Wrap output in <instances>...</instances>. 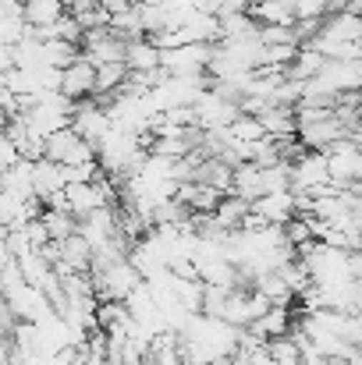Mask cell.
Wrapping results in <instances>:
<instances>
[{
  "label": "cell",
  "instance_id": "cell-7",
  "mask_svg": "<svg viewBox=\"0 0 362 365\" xmlns=\"http://www.w3.org/2000/svg\"><path fill=\"white\" fill-rule=\"evenodd\" d=\"M71 128H75L82 138H89L93 145H100V142L114 131V121H111V110H107L104 103H96V96H89V100L79 103V114H75Z\"/></svg>",
  "mask_w": 362,
  "mask_h": 365
},
{
  "label": "cell",
  "instance_id": "cell-4",
  "mask_svg": "<svg viewBox=\"0 0 362 365\" xmlns=\"http://www.w3.org/2000/svg\"><path fill=\"white\" fill-rule=\"evenodd\" d=\"M327 163H331V181L341 188H356L362 181V145L356 138H341L338 145L327 149Z\"/></svg>",
  "mask_w": 362,
  "mask_h": 365
},
{
  "label": "cell",
  "instance_id": "cell-16",
  "mask_svg": "<svg viewBox=\"0 0 362 365\" xmlns=\"http://www.w3.org/2000/svg\"><path fill=\"white\" fill-rule=\"evenodd\" d=\"M256 287H259L273 305H284V309H288V305H291V298H295V291L288 287V280H284L281 273H266V277H259V280H256Z\"/></svg>",
  "mask_w": 362,
  "mask_h": 365
},
{
  "label": "cell",
  "instance_id": "cell-3",
  "mask_svg": "<svg viewBox=\"0 0 362 365\" xmlns=\"http://www.w3.org/2000/svg\"><path fill=\"white\" fill-rule=\"evenodd\" d=\"M46 160H54L61 167H82V163H96L100 156L89 138H82L75 128H64L54 138H46Z\"/></svg>",
  "mask_w": 362,
  "mask_h": 365
},
{
  "label": "cell",
  "instance_id": "cell-17",
  "mask_svg": "<svg viewBox=\"0 0 362 365\" xmlns=\"http://www.w3.org/2000/svg\"><path fill=\"white\" fill-rule=\"evenodd\" d=\"M29 36L25 18H0V46H21Z\"/></svg>",
  "mask_w": 362,
  "mask_h": 365
},
{
  "label": "cell",
  "instance_id": "cell-10",
  "mask_svg": "<svg viewBox=\"0 0 362 365\" xmlns=\"http://www.w3.org/2000/svg\"><path fill=\"white\" fill-rule=\"evenodd\" d=\"M71 11H68V0H25V21L29 29L43 32V29H54L57 21H64Z\"/></svg>",
  "mask_w": 362,
  "mask_h": 365
},
{
  "label": "cell",
  "instance_id": "cell-6",
  "mask_svg": "<svg viewBox=\"0 0 362 365\" xmlns=\"http://www.w3.org/2000/svg\"><path fill=\"white\" fill-rule=\"evenodd\" d=\"M252 217L266 227H288L298 217V195L295 192H270L252 202Z\"/></svg>",
  "mask_w": 362,
  "mask_h": 365
},
{
  "label": "cell",
  "instance_id": "cell-5",
  "mask_svg": "<svg viewBox=\"0 0 362 365\" xmlns=\"http://www.w3.org/2000/svg\"><path fill=\"white\" fill-rule=\"evenodd\" d=\"M82 53H86L96 68H104V64H124V57H128V39L118 36L114 29H96V32H86Z\"/></svg>",
  "mask_w": 362,
  "mask_h": 365
},
{
  "label": "cell",
  "instance_id": "cell-18",
  "mask_svg": "<svg viewBox=\"0 0 362 365\" xmlns=\"http://www.w3.org/2000/svg\"><path fill=\"white\" fill-rule=\"evenodd\" d=\"M295 14L298 21H323L334 14V0H295Z\"/></svg>",
  "mask_w": 362,
  "mask_h": 365
},
{
  "label": "cell",
  "instance_id": "cell-8",
  "mask_svg": "<svg viewBox=\"0 0 362 365\" xmlns=\"http://www.w3.org/2000/svg\"><path fill=\"white\" fill-rule=\"evenodd\" d=\"M61 93L68 96V100H75V103H82V100H89L93 93H96V64L82 53L71 68H64V86H61Z\"/></svg>",
  "mask_w": 362,
  "mask_h": 365
},
{
  "label": "cell",
  "instance_id": "cell-1",
  "mask_svg": "<svg viewBox=\"0 0 362 365\" xmlns=\"http://www.w3.org/2000/svg\"><path fill=\"white\" fill-rule=\"evenodd\" d=\"M192 110H196L199 131H228V128L241 118V103L238 100L224 96V93H221V89H213V86L199 96V103H196Z\"/></svg>",
  "mask_w": 362,
  "mask_h": 365
},
{
  "label": "cell",
  "instance_id": "cell-2",
  "mask_svg": "<svg viewBox=\"0 0 362 365\" xmlns=\"http://www.w3.org/2000/svg\"><path fill=\"white\" fill-rule=\"evenodd\" d=\"M331 185V163H327V153H302L295 163H291V192L295 195H316Z\"/></svg>",
  "mask_w": 362,
  "mask_h": 365
},
{
  "label": "cell",
  "instance_id": "cell-12",
  "mask_svg": "<svg viewBox=\"0 0 362 365\" xmlns=\"http://www.w3.org/2000/svg\"><path fill=\"white\" fill-rule=\"evenodd\" d=\"M124 64L131 68V75H149V71L164 68V53L153 46L149 36H146V39H131V43H128V57H124Z\"/></svg>",
  "mask_w": 362,
  "mask_h": 365
},
{
  "label": "cell",
  "instance_id": "cell-9",
  "mask_svg": "<svg viewBox=\"0 0 362 365\" xmlns=\"http://www.w3.org/2000/svg\"><path fill=\"white\" fill-rule=\"evenodd\" d=\"M248 14L266 29V25H281V29H295L298 14H295V0H252Z\"/></svg>",
  "mask_w": 362,
  "mask_h": 365
},
{
  "label": "cell",
  "instance_id": "cell-19",
  "mask_svg": "<svg viewBox=\"0 0 362 365\" xmlns=\"http://www.w3.org/2000/svg\"><path fill=\"white\" fill-rule=\"evenodd\" d=\"M306 365H334V362L323 359V355H306Z\"/></svg>",
  "mask_w": 362,
  "mask_h": 365
},
{
  "label": "cell",
  "instance_id": "cell-14",
  "mask_svg": "<svg viewBox=\"0 0 362 365\" xmlns=\"http://www.w3.org/2000/svg\"><path fill=\"white\" fill-rule=\"evenodd\" d=\"M43 224H46L54 242H68L71 235H79V220L64 210H43Z\"/></svg>",
  "mask_w": 362,
  "mask_h": 365
},
{
  "label": "cell",
  "instance_id": "cell-15",
  "mask_svg": "<svg viewBox=\"0 0 362 365\" xmlns=\"http://www.w3.org/2000/svg\"><path fill=\"white\" fill-rule=\"evenodd\" d=\"M266 355L277 365H306V355H302V348H298V341H295L291 334L270 341V344H266Z\"/></svg>",
  "mask_w": 362,
  "mask_h": 365
},
{
  "label": "cell",
  "instance_id": "cell-13",
  "mask_svg": "<svg viewBox=\"0 0 362 365\" xmlns=\"http://www.w3.org/2000/svg\"><path fill=\"white\" fill-rule=\"evenodd\" d=\"M323 68H327V57H323L320 50H313V46H302V50H298V57H295V64L288 68V78L313 82V78H316Z\"/></svg>",
  "mask_w": 362,
  "mask_h": 365
},
{
  "label": "cell",
  "instance_id": "cell-11",
  "mask_svg": "<svg viewBox=\"0 0 362 365\" xmlns=\"http://www.w3.org/2000/svg\"><path fill=\"white\" fill-rule=\"evenodd\" d=\"M259 341H277V337H288L291 330H295V319H291V309H284V305H273L263 319H256L252 327H248Z\"/></svg>",
  "mask_w": 362,
  "mask_h": 365
}]
</instances>
